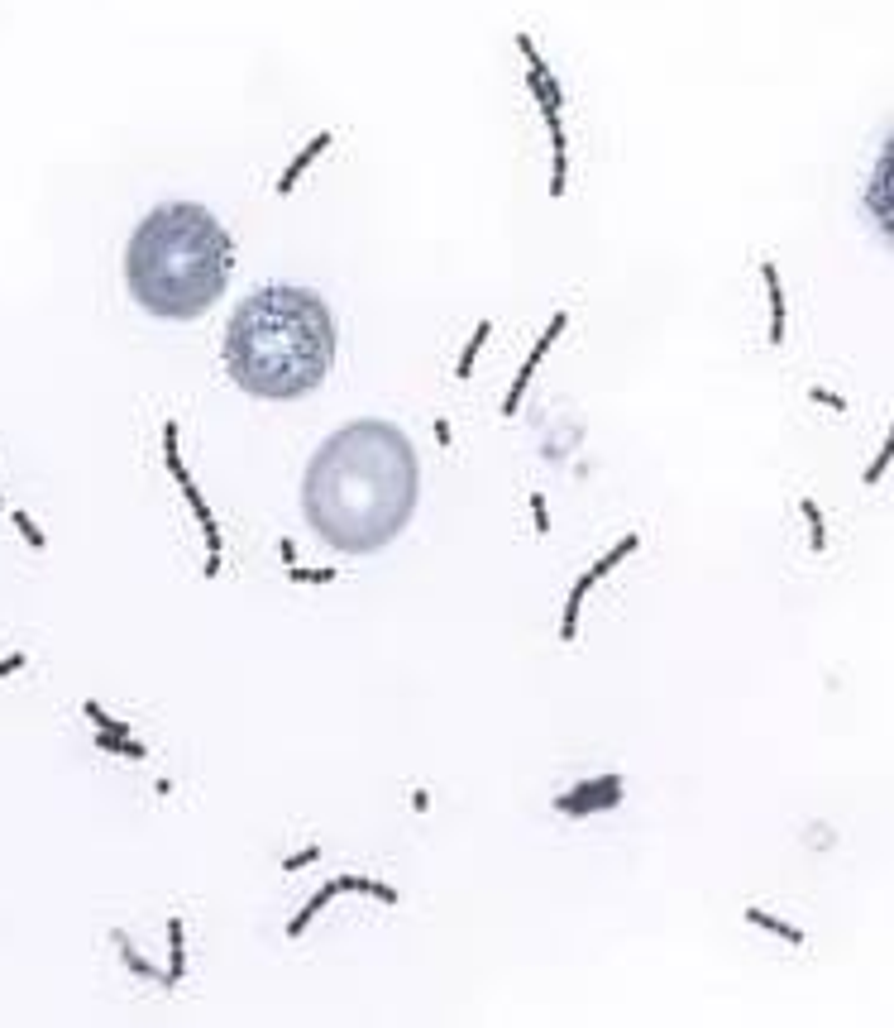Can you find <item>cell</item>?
Segmentation results:
<instances>
[{
    "label": "cell",
    "instance_id": "5bb4252c",
    "mask_svg": "<svg viewBox=\"0 0 894 1028\" xmlns=\"http://www.w3.org/2000/svg\"><path fill=\"white\" fill-rule=\"evenodd\" d=\"M488 335H493V321H479L474 340L464 345V354H459V364H455V378H459V383H469V373H474V359H479V350L488 345Z\"/></svg>",
    "mask_w": 894,
    "mask_h": 1028
},
{
    "label": "cell",
    "instance_id": "ac0fdd59",
    "mask_svg": "<svg viewBox=\"0 0 894 1028\" xmlns=\"http://www.w3.org/2000/svg\"><path fill=\"white\" fill-rule=\"evenodd\" d=\"M115 947H120V962L130 966L134 976H144V981H158V985H163V971H158V966H149V962H144V957L134 952L130 942H125V933H115Z\"/></svg>",
    "mask_w": 894,
    "mask_h": 1028
},
{
    "label": "cell",
    "instance_id": "4316f807",
    "mask_svg": "<svg viewBox=\"0 0 894 1028\" xmlns=\"http://www.w3.org/2000/svg\"><path fill=\"white\" fill-rule=\"evenodd\" d=\"M24 665H29V656H20V651H15V656H5V660H0V679L15 675V670H24Z\"/></svg>",
    "mask_w": 894,
    "mask_h": 1028
},
{
    "label": "cell",
    "instance_id": "6da1fadb",
    "mask_svg": "<svg viewBox=\"0 0 894 1028\" xmlns=\"http://www.w3.org/2000/svg\"><path fill=\"white\" fill-rule=\"evenodd\" d=\"M421 498V464L393 421H349L311 455L302 512L326 546L373 555L407 531Z\"/></svg>",
    "mask_w": 894,
    "mask_h": 1028
},
{
    "label": "cell",
    "instance_id": "7402d4cb",
    "mask_svg": "<svg viewBox=\"0 0 894 1028\" xmlns=\"http://www.w3.org/2000/svg\"><path fill=\"white\" fill-rule=\"evenodd\" d=\"M15 526H20V536L29 541V550H44V546H48V541H44V531L34 526V517H29V512H20V507H15Z\"/></svg>",
    "mask_w": 894,
    "mask_h": 1028
},
{
    "label": "cell",
    "instance_id": "30bf717a",
    "mask_svg": "<svg viewBox=\"0 0 894 1028\" xmlns=\"http://www.w3.org/2000/svg\"><path fill=\"white\" fill-rule=\"evenodd\" d=\"M636 546H641V536H632V531H627V536H622V541H617V546H612L608 555H598V560H593V565L584 569V579H589V584H598V579H603L608 569L622 565V560H627V555H632Z\"/></svg>",
    "mask_w": 894,
    "mask_h": 1028
},
{
    "label": "cell",
    "instance_id": "7c38bea8",
    "mask_svg": "<svg viewBox=\"0 0 894 1028\" xmlns=\"http://www.w3.org/2000/svg\"><path fill=\"white\" fill-rule=\"evenodd\" d=\"M335 895H340V885H335V880H330L326 890H316V895L306 899V909H302V914H297V919L287 923V938H302V933H306V923L316 919V914H321V909H326V904H330Z\"/></svg>",
    "mask_w": 894,
    "mask_h": 1028
},
{
    "label": "cell",
    "instance_id": "277c9868",
    "mask_svg": "<svg viewBox=\"0 0 894 1028\" xmlns=\"http://www.w3.org/2000/svg\"><path fill=\"white\" fill-rule=\"evenodd\" d=\"M163 464H168V474H173L177 488H182V498H187V507H192L197 526L206 531V579H216V574H220V546H225V541H220L216 512L206 507L197 479L187 474V464H182V455H177V421H163Z\"/></svg>",
    "mask_w": 894,
    "mask_h": 1028
},
{
    "label": "cell",
    "instance_id": "4fadbf2b",
    "mask_svg": "<svg viewBox=\"0 0 894 1028\" xmlns=\"http://www.w3.org/2000/svg\"><path fill=\"white\" fill-rule=\"evenodd\" d=\"M91 742L101 746V751H115V756H130V761H144V756H149V746H144V742H134L130 732H96Z\"/></svg>",
    "mask_w": 894,
    "mask_h": 1028
},
{
    "label": "cell",
    "instance_id": "2e32d148",
    "mask_svg": "<svg viewBox=\"0 0 894 1028\" xmlns=\"http://www.w3.org/2000/svg\"><path fill=\"white\" fill-rule=\"evenodd\" d=\"M335 885H340V890H354V895H373V899H383V904H397V890H393V885H383V880H364V875H340Z\"/></svg>",
    "mask_w": 894,
    "mask_h": 1028
},
{
    "label": "cell",
    "instance_id": "d4e9b609",
    "mask_svg": "<svg viewBox=\"0 0 894 1028\" xmlns=\"http://www.w3.org/2000/svg\"><path fill=\"white\" fill-rule=\"evenodd\" d=\"M885 464H890V440H880V455H875V464L866 469V483H880V474H885Z\"/></svg>",
    "mask_w": 894,
    "mask_h": 1028
},
{
    "label": "cell",
    "instance_id": "d6986e66",
    "mask_svg": "<svg viewBox=\"0 0 894 1028\" xmlns=\"http://www.w3.org/2000/svg\"><path fill=\"white\" fill-rule=\"evenodd\" d=\"M746 923H756V928H765V933H780L785 942H804V928H794V923L770 919L765 909H746Z\"/></svg>",
    "mask_w": 894,
    "mask_h": 1028
},
{
    "label": "cell",
    "instance_id": "44dd1931",
    "mask_svg": "<svg viewBox=\"0 0 894 1028\" xmlns=\"http://www.w3.org/2000/svg\"><path fill=\"white\" fill-rule=\"evenodd\" d=\"M287 579H292V584H330V579H340V569H302V565H287Z\"/></svg>",
    "mask_w": 894,
    "mask_h": 1028
},
{
    "label": "cell",
    "instance_id": "5b68a950",
    "mask_svg": "<svg viewBox=\"0 0 894 1028\" xmlns=\"http://www.w3.org/2000/svg\"><path fill=\"white\" fill-rule=\"evenodd\" d=\"M617 799H622V775H617V770H608V775L584 780V785H574L569 794H560V799H555V809L569 813V818H579V813L617 809Z\"/></svg>",
    "mask_w": 894,
    "mask_h": 1028
},
{
    "label": "cell",
    "instance_id": "52a82bcc",
    "mask_svg": "<svg viewBox=\"0 0 894 1028\" xmlns=\"http://www.w3.org/2000/svg\"><path fill=\"white\" fill-rule=\"evenodd\" d=\"M761 278H765V302H770V330H765V340H770V350H785V287H780L775 259L761 263Z\"/></svg>",
    "mask_w": 894,
    "mask_h": 1028
},
{
    "label": "cell",
    "instance_id": "e0dca14e",
    "mask_svg": "<svg viewBox=\"0 0 894 1028\" xmlns=\"http://www.w3.org/2000/svg\"><path fill=\"white\" fill-rule=\"evenodd\" d=\"M799 512H804V522H808V546L818 550H828V526H823V512H818V503L813 498H799Z\"/></svg>",
    "mask_w": 894,
    "mask_h": 1028
},
{
    "label": "cell",
    "instance_id": "9a60e30c",
    "mask_svg": "<svg viewBox=\"0 0 894 1028\" xmlns=\"http://www.w3.org/2000/svg\"><path fill=\"white\" fill-rule=\"evenodd\" d=\"M589 579H579V584H574V593H569V603H565V622H560V636H565V641H574V636H579V613H584V598H589Z\"/></svg>",
    "mask_w": 894,
    "mask_h": 1028
},
{
    "label": "cell",
    "instance_id": "ffe728a7",
    "mask_svg": "<svg viewBox=\"0 0 894 1028\" xmlns=\"http://www.w3.org/2000/svg\"><path fill=\"white\" fill-rule=\"evenodd\" d=\"M82 713H87L91 722H96V727H101V732H130V722H120V718H110L106 708H101V703L96 699H87L82 703Z\"/></svg>",
    "mask_w": 894,
    "mask_h": 1028
},
{
    "label": "cell",
    "instance_id": "83f0119b",
    "mask_svg": "<svg viewBox=\"0 0 894 1028\" xmlns=\"http://www.w3.org/2000/svg\"><path fill=\"white\" fill-rule=\"evenodd\" d=\"M436 440H440V445H445V450L455 445V431H450V421H436Z\"/></svg>",
    "mask_w": 894,
    "mask_h": 1028
},
{
    "label": "cell",
    "instance_id": "9c48e42d",
    "mask_svg": "<svg viewBox=\"0 0 894 1028\" xmlns=\"http://www.w3.org/2000/svg\"><path fill=\"white\" fill-rule=\"evenodd\" d=\"M546 125H550V149H555L550 197H565V182H569V139H565V120H560V115H546Z\"/></svg>",
    "mask_w": 894,
    "mask_h": 1028
},
{
    "label": "cell",
    "instance_id": "603a6c76",
    "mask_svg": "<svg viewBox=\"0 0 894 1028\" xmlns=\"http://www.w3.org/2000/svg\"><path fill=\"white\" fill-rule=\"evenodd\" d=\"M531 522H536V536L550 531V512H546V493H531Z\"/></svg>",
    "mask_w": 894,
    "mask_h": 1028
},
{
    "label": "cell",
    "instance_id": "ba28073f",
    "mask_svg": "<svg viewBox=\"0 0 894 1028\" xmlns=\"http://www.w3.org/2000/svg\"><path fill=\"white\" fill-rule=\"evenodd\" d=\"M330 139H335L330 130H321V134H311V139H306V144H302V154H297L292 163H287V173L278 177V187H273L278 197H292V192H297V182H302V173H306V168H311V163H316L321 154H326V149H330Z\"/></svg>",
    "mask_w": 894,
    "mask_h": 1028
},
{
    "label": "cell",
    "instance_id": "8fae6325",
    "mask_svg": "<svg viewBox=\"0 0 894 1028\" xmlns=\"http://www.w3.org/2000/svg\"><path fill=\"white\" fill-rule=\"evenodd\" d=\"M168 942H173V966L163 971V985H177L187 976V928H182V919H168Z\"/></svg>",
    "mask_w": 894,
    "mask_h": 1028
},
{
    "label": "cell",
    "instance_id": "484cf974",
    "mask_svg": "<svg viewBox=\"0 0 894 1028\" xmlns=\"http://www.w3.org/2000/svg\"><path fill=\"white\" fill-rule=\"evenodd\" d=\"M316 856H321V847H302L297 856H287V861H283V871H302V866H311Z\"/></svg>",
    "mask_w": 894,
    "mask_h": 1028
},
{
    "label": "cell",
    "instance_id": "f546056e",
    "mask_svg": "<svg viewBox=\"0 0 894 1028\" xmlns=\"http://www.w3.org/2000/svg\"><path fill=\"white\" fill-rule=\"evenodd\" d=\"M0 507H5V503H0Z\"/></svg>",
    "mask_w": 894,
    "mask_h": 1028
},
{
    "label": "cell",
    "instance_id": "f1b7e54d",
    "mask_svg": "<svg viewBox=\"0 0 894 1028\" xmlns=\"http://www.w3.org/2000/svg\"><path fill=\"white\" fill-rule=\"evenodd\" d=\"M278 555H283V565H297V546L292 541H278Z\"/></svg>",
    "mask_w": 894,
    "mask_h": 1028
},
{
    "label": "cell",
    "instance_id": "3957f363",
    "mask_svg": "<svg viewBox=\"0 0 894 1028\" xmlns=\"http://www.w3.org/2000/svg\"><path fill=\"white\" fill-rule=\"evenodd\" d=\"M235 240L197 201H158L125 244V287L158 321H197L220 302Z\"/></svg>",
    "mask_w": 894,
    "mask_h": 1028
},
{
    "label": "cell",
    "instance_id": "cb8c5ba5",
    "mask_svg": "<svg viewBox=\"0 0 894 1028\" xmlns=\"http://www.w3.org/2000/svg\"><path fill=\"white\" fill-rule=\"evenodd\" d=\"M808 397H813V402H823V407H832V412H847V397H842V393H828V388H808Z\"/></svg>",
    "mask_w": 894,
    "mask_h": 1028
},
{
    "label": "cell",
    "instance_id": "8992f818",
    "mask_svg": "<svg viewBox=\"0 0 894 1028\" xmlns=\"http://www.w3.org/2000/svg\"><path fill=\"white\" fill-rule=\"evenodd\" d=\"M565 326H569V311H555V316H550V326L541 330V340H536V350L526 354V364L517 369V378H512V388H507V397H502V407H498L502 416H512L517 407H522V397H526V388H531V378H536V369H541V359H546V354L555 350V340L565 335Z\"/></svg>",
    "mask_w": 894,
    "mask_h": 1028
},
{
    "label": "cell",
    "instance_id": "7a4b0ae2",
    "mask_svg": "<svg viewBox=\"0 0 894 1028\" xmlns=\"http://www.w3.org/2000/svg\"><path fill=\"white\" fill-rule=\"evenodd\" d=\"M335 364V316L326 297L297 283H263L225 326L230 383L263 402H297L326 383Z\"/></svg>",
    "mask_w": 894,
    "mask_h": 1028
}]
</instances>
